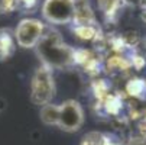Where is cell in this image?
Listing matches in <instances>:
<instances>
[{
  "label": "cell",
  "mask_w": 146,
  "mask_h": 145,
  "mask_svg": "<svg viewBox=\"0 0 146 145\" xmlns=\"http://www.w3.org/2000/svg\"><path fill=\"white\" fill-rule=\"evenodd\" d=\"M44 32V25L36 19H23L16 28V41L20 47L23 48H32L35 47Z\"/></svg>",
  "instance_id": "5"
},
{
  "label": "cell",
  "mask_w": 146,
  "mask_h": 145,
  "mask_svg": "<svg viewBox=\"0 0 146 145\" xmlns=\"http://www.w3.org/2000/svg\"><path fill=\"white\" fill-rule=\"evenodd\" d=\"M107 142H109V138L104 134L90 132V134L84 135V138L81 141V145H107Z\"/></svg>",
  "instance_id": "7"
},
{
  "label": "cell",
  "mask_w": 146,
  "mask_h": 145,
  "mask_svg": "<svg viewBox=\"0 0 146 145\" xmlns=\"http://www.w3.org/2000/svg\"><path fill=\"white\" fill-rule=\"evenodd\" d=\"M42 13L51 23H68L74 19L75 0H45Z\"/></svg>",
  "instance_id": "3"
},
{
  "label": "cell",
  "mask_w": 146,
  "mask_h": 145,
  "mask_svg": "<svg viewBox=\"0 0 146 145\" xmlns=\"http://www.w3.org/2000/svg\"><path fill=\"white\" fill-rule=\"evenodd\" d=\"M38 54L42 58L46 67H62L67 65L72 59L74 52L64 44L61 36L55 32L42 35L40 41L36 44Z\"/></svg>",
  "instance_id": "1"
},
{
  "label": "cell",
  "mask_w": 146,
  "mask_h": 145,
  "mask_svg": "<svg viewBox=\"0 0 146 145\" xmlns=\"http://www.w3.org/2000/svg\"><path fill=\"white\" fill-rule=\"evenodd\" d=\"M142 19L146 22V10H143V13H142Z\"/></svg>",
  "instance_id": "12"
},
{
  "label": "cell",
  "mask_w": 146,
  "mask_h": 145,
  "mask_svg": "<svg viewBox=\"0 0 146 145\" xmlns=\"http://www.w3.org/2000/svg\"><path fill=\"white\" fill-rule=\"evenodd\" d=\"M143 7H145V10H146V0H142V3H140Z\"/></svg>",
  "instance_id": "13"
},
{
  "label": "cell",
  "mask_w": 146,
  "mask_h": 145,
  "mask_svg": "<svg viewBox=\"0 0 146 145\" xmlns=\"http://www.w3.org/2000/svg\"><path fill=\"white\" fill-rule=\"evenodd\" d=\"M98 5L106 15H113L120 5V0H98Z\"/></svg>",
  "instance_id": "9"
},
{
  "label": "cell",
  "mask_w": 146,
  "mask_h": 145,
  "mask_svg": "<svg viewBox=\"0 0 146 145\" xmlns=\"http://www.w3.org/2000/svg\"><path fill=\"white\" fill-rule=\"evenodd\" d=\"M75 33L82 39H93L96 36V29L91 25H80L75 29Z\"/></svg>",
  "instance_id": "10"
},
{
  "label": "cell",
  "mask_w": 146,
  "mask_h": 145,
  "mask_svg": "<svg viewBox=\"0 0 146 145\" xmlns=\"http://www.w3.org/2000/svg\"><path fill=\"white\" fill-rule=\"evenodd\" d=\"M40 120H42L45 125H58V118H59V106L55 105H48L42 106L40 109Z\"/></svg>",
  "instance_id": "6"
},
{
  "label": "cell",
  "mask_w": 146,
  "mask_h": 145,
  "mask_svg": "<svg viewBox=\"0 0 146 145\" xmlns=\"http://www.w3.org/2000/svg\"><path fill=\"white\" fill-rule=\"evenodd\" d=\"M55 94L54 77L49 67L44 65L36 70L31 83V100L38 106H45Z\"/></svg>",
  "instance_id": "2"
},
{
  "label": "cell",
  "mask_w": 146,
  "mask_h": 145,
  "mask_svg": "<svg viewBox=\"0 0 146 145\" xmlns=\"http://www.w3.org/2000/svg\"><path fill=\"white\" fill-rule=\"evenodd\" d=\"M126 90L133 97H142L146 93V83L145 80H130L126 86Z\"/></svg>",
  "instance_id": "8"
},
{
  "label": "cell",
  "mask_w": 146,
  "mask_h": 145,
  "mask_svg": "<svg viewBox=\"0 0 146 145\" xmlns=\"http://www.w3.org/2000/svg\"><path fill=\"white\" fill-rule=\"evenodd\" d=\"M15 6V0H0V13L9 12Z\"/></svg>",
  "instance_id": "11"
},
{
  "label": "cell",
  "mask_w": 146,
  "mask_h": 145,
  "mask_svg": "<svg viewBox=\"0 0 146 145\" xmlns=\"http://www.w3.org/2000/svg\"><path fill=\"white\" fill-rule=\"evenodd\" d=\"M84 122V112L80 103L75 100H67L59 106L58 126L65 132H75L82 126Z\"/></svg>",
  "instance_id": "4"
}]
</instances>
